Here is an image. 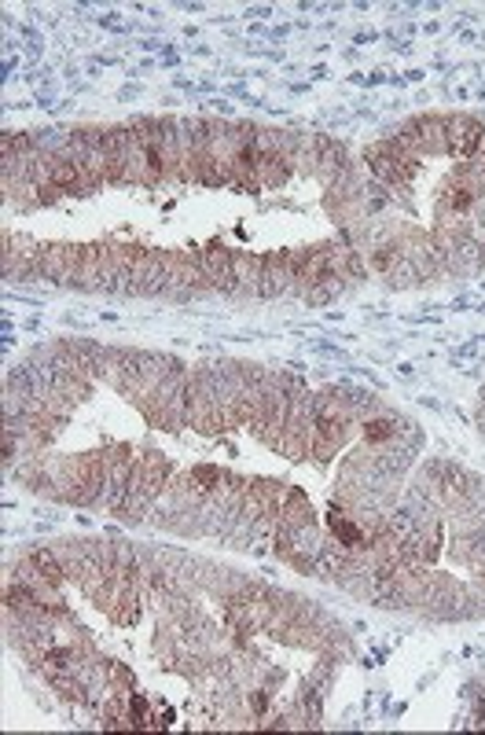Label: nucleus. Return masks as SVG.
Wrapping results in <instances>:
<instances>
[{
    "label": "nucleus",
    "instance_id": "nucleus-1",
    "mask_svg": "<svg viewBox=\"0 0 485 735\" xmlns=\"http://www.w3.org/2000/svg\"><path fill=\"white\" fill-rule=\"evenodd\" d=\"M169 482H173V463H169L166 456H158V453L136 456V468H133V482L129 485H136L151 504H158L166 497Z\"/></svg>",
    "mask_w": 485,
    "mask_h": 735
},
{
    "label": "nucleus",
    "instance_id": "nucleus-2",
    "mask_svg": "<svg viewBox=\"0 0 485 735\" xmlns=\"http://www.w3.org/2000/svg\"><path fill=\"white\" fill-rule=\"evenodd\" d=\"M81 268V247H70V243H52V247H41L37 258V276L52 280V283H74Z\"/></svg>",
    "mask_w": 485,
    "mask_h": 735
},
{
    "label": "nucleus",
    "instance_id": "nucleus-3",
    "mask_svg": "<svg viewBox=\"0 0 485 735\" xmlns=\"http://www.w3.org/2000/svg\"><path fill=\"white\" fill-rule=\"evenodd\" d=\"M445 140H449V155L456 159H474L485 143V126L474 114H449L445 118Z\"/></svg>",
    "mask_w": 485,
    "mask_h": 735
},
{
    "label": "nucleus",
    "instance_id": "nucleus-4",
    "mask_svg": "<svg viewBox=\"0 0 485 735\" xmlns=\"http://www.w3.org/2000/svg\"><path fill=\"white\" fill-rule=\"evenodd\" d=\"M199 265L210 280L213 290L221 294H235L239 290V280H235V251H225V247H206L199 254Z\"/></svg>",
    "mask_w": 485,
    "mask_h": 735
},
{
    "label": "nucleus",
    "instance_id": "nucleus-5",
    "mask_svg": "<svg viewBox=\"0 0 485 735\" xmlns=\"http://www.w3.org/2000/svg\"><path fill=\"white\" fill-rule=\"evenodd\" d=\"M280 522H283L287 530H302V526L312 522V504H309V497L302 493V489H287V493H283Z\"/></svg>",
    "mask_w": 485,
    "mask_h": 735
},
{
    "label": "nucleus",
    "instance_id": "nucleus-6",
    "mask_svg": "<svg viewBox=\"0 0 485 735\" xmlns=\"http://www.w3.org/2000/svg\"><path fill=\"white\" fill-rule=\"evenodd\" d=\"M290 174H295V162H290L287 155H261V166H258V181L261 188H280Z\"/></svg>",
    "mask_w": 485,
    "mask_h": 735
},
{
    "label": "nucleus",
    "instance_id": "nucleus-7",
    "mask_svg": "<svg viewBox=\"0 0 485 735\" xmlns=\"http://www.w3.org/2000/svg\"><path fill=\"white\" fill-rule=\"evenodd\" d=\"M401 427L404 423L390 420V415H368V420H364V441H368V445H386V441H394L401 434Z\"/></svg>",
    "mask_w": 485,
    "mask_h": 735
},
{
    "label": "nucleus",
    "instance_id": "nucleus-8",
    "mask_svg": "<svg viewBox=\"0 0 485 735\" xmlns=\"http://www.w3.org/2000/svg\"><path fill=\"white\" fill-rule=\"evenodd\" d=\"M346 287H350V283H346L343 276H324V280H320L317 287H312V290H305L302 298H305L309 306H327V302H335V298H338V294H343Z\"/></svg>",
    "mask_w": 485,
    "mask_h": 735
},
{
    "label": "nucleus",
    "instance_id": "nucleus-9",
    "mask_svg": "<svg viewBox=\"0 0 485 735\" xmlns=\"http://www.w3.org/2000/svg\"><path fill=\"white\" fill-rule=\"evenodd\" d=\"M188 475H191V482H196L199 493H203V497H210V493H217V489H221V482H225V475H228V471H221V468H210V463H199V468H191Z\"/></svg>",
    "mask_w": 485,
    "mask_h": 735
},
{
    "label": "nucleus",
    "instance_id": "nucleus-10",
    "mask_svg": "<svg viewBox=\"0 0 485 735\" xmlns=\"http://www.w3.org/2000/svg\"><path fill=\"white\" fill-rule=\"evenodd\" d=\"M382 280L390 283V287H412V283H420V276H416V265H412L404 254H401L390 268H386V276H382Z\"/></svg>",
    "mask_w": 485,
    "mask_h": 735
},
{
    "label": "nucleus",
    "instance_id": "nucleus-11",
    "mask_svg": "<svg viewBox=\"0 0 485 735\" xmlns=\"http://www.w3.org/2000/svg\"><path fill=\"white\" fill-rule=\"evenodd\" d=\"M104 666H107V684H111V692H126V695L136 692V677L129 673V666H121V662H111V658L104 662Z\"/></svg>",
    "mask_w": 485,
    "mask_h": 735
},
{
    "label": "nucleus",
    "instance_id": "nucleus-12",
    "mask_svg": "<svg viewBox=\"0 0 485 735\" xmlns=\"http://www.w3.org/2000/svg\"><path fill=\"white\" fill-rule=\"evenodd\" d=\"M151 714H155V709H151V699H148V695H140V692H133V695H129V717L136 721L140 731H143V721H148Z\"/></svg>",
    "mask_w": 485,
    "mask_h": 735
},
{
    "label": "nucleus",
    "instance_id": "nucleus-13",
    "mask_svg": "<svg viewBox=\"0 0 485 735\" xmlns=\"http://www.w3.org/2000/svg\"><path fill=\"white\" fill-rule=\"evenodd\" d=\"M63 195H66V191H63L59 184H52V181H48V184H37V199H41V206H52V203H59Z\"/></svg>",
    "mask_w": 485,
    "mask_h": 735
}]
</instances>
